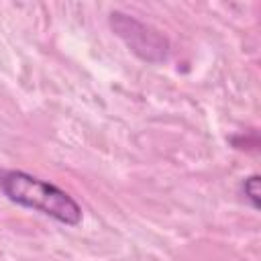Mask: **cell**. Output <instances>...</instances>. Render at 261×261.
<instances>
[{
    "label": "cell",
    "instance_id": "3",
    "mask_svg": "<svg viewBox=\"0 0 261 261\" xmlns=\"http://www.w3.org/2000/svg\"><path fill=\"white\" fill-rule=\"evenodd\" d=\"M241 190L245 194V200L253 206V208H259V175H249L243 179L241 184Z\"/></svg>",
    "mask_w": 261,
    "mask_h": 261
},
{
    "label": "cell",
    "instance_id": "1",
    "mask_svg": "<svg viewBox=\"0 0 261 261\" xmlns=\"http://www.w3.org/2000/svg\"><path fill=\"white\" fill-rule=\"evenodd\" d=\"M0 190L10 202L49 216L65 226H77L82 222V208L65 190L27 171L12 169L2 173Z\"/></svg>",
    "mask_w": 261,
    "mask_h": 261
},
{
    "label": "cell",
    "instance_id": "2",
    "mask_svg": "<svg viewBox=\"0 0 261 261\" xmlns=\"http://www.w3.org/2000/svg\"><path fill=\"white\" fill-rule=\"evenodd\" d=\"M110 29L139 59L149 63H161L167 59L169 43L151 24H145L139 18L124 12H112Z\"/></svg>",
    "mask_w": 261,
    "mask_h": 261
}]
</instances>
